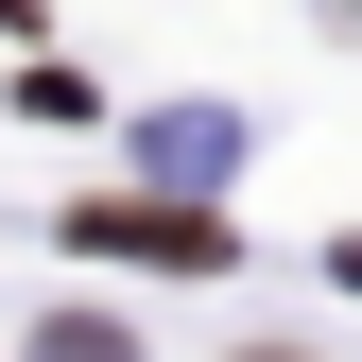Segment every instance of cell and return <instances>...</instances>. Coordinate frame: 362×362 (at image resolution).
<instances>
[{
  "label": "cell",
  "mask_w": 362,
  "mask_h": 362,
  "mask_svg": "<svg viewBox=\"0 0 362 362\" xmlns=\"http://www.w3.org/2000/svg\"><path fill=\"white\" fill-rule=\"evenodd\" d=\"M0 18H35V0H0Z\"/></svg>",
  "instance_id": "3"
},
{
  "label": "cell",
  "mask_w": 362,
  "mask_h": 362,
  "mask_svg": "<svg viewBox=\"0 0 362 362\" xmlns=\"http://www.w3.org/2000/svg\"><path fill=\"white\" fill-rule=\"evenodd\" d=\"M242 362H276V345H242Z\"/></svg>",
  "instance_id": "4"
},
{
  "label": "cell",
  "mask_w": 362,
  "mask_h": 362,
  "mask_svg": "<svg viewBox=\"0 0 362 362\" xmlns=\"http://www.w3.org/2000/svg\"><path fill=\"white\" fill-rule=\"evenodd\" d=\"M86 259H156V276H224V224L207 207H69Z\"/></svg>",
  "instance_id": "1"
},
{
  "label": "cell",
  "mask_w": 362,
  "mask_h": 362,
  "mask_svg": "<svg viewBox=\"0 0 362 362\" xmlns=\"http://www.w3.org/2000/svg\"><path fill=\"white\" fill-rule=\"evenodd\" d=\"M35 362H139V345H121L104 310H52V328H35Z\"/></svg>",
  "instance_id": "2"
}]
</instances>
